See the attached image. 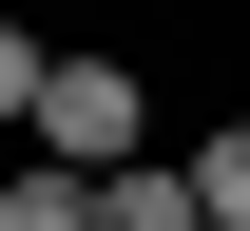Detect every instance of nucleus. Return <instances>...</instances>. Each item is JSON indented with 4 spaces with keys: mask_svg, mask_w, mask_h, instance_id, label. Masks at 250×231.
<instances>
[{
    "mask_svg": "<svg viewBox=\"0 0 250 231\" xmlns=\"http://www.w3.org/2000/svg\"><path fill=\"white\" fill-rule=\"evenodd\" d=\"M192 212H212V231H250V116H212V135H192Z\"/></svg>",
    "mask_w": 250,
    "mask_h": 231,
    "instance_id": "20e7f679",
    "label": "nucleus"
},
{
    "mask_svg": "<svg viewBox=\"0 0 250 231\" xmlns=\"http://www.w3.org/2000/svg\"><path fill=\"white\" fill-rule=\"evenodd\" d=\"M39 77H58V39H39V20H0V135H39Z\"/></svg>",
    "mask_w": 250,
    "mask_h": 231,
    "instance_id": "39448f33",
    "label": "nucleus"
},
{
    "mask_svg": "<svg viewBox=\"0 0 250 231\" xmlns=\"http://www.w3.org/2000/svg\"><path fill=\"white\" fill-rule=\"evenodd\" d=\"M39 154H58V173H135V154H154V58H135V39H58Z\"/></svg>",
    "mask_w": 250,
    "mask_h": 231,
    "instance_id": "f257e3e1",
    "label": "nucleus"
},
{
    "mask_svg": "<svg viewBox=\"0 0 250 231\" xmlns=\"http://www.w3.org/2000/svg\"><path fill=\"white\" fill-rule=\"evenodd\" d=\"M0 231H96V173H58V154L20 135V173H0Z\"/></svg>",
    "mask_w": 250,
    "mask_h": 231,
    "instance_id": "7ed1b4c3",
    "label": "nucleus"
},
{
    "mask_svg": "<svg viewBox=\"0 0 250 231\" xmlns=\"http://www.w3.org/2000/svg\"><path fill=\"white\" fill-rule=\"evenodd\" d=\"M96 231H212V212H192V154H135V173H96Z\"/></svg>",
    "mask_w": 250,
    "mask_h": 231,
    "instance_id": "f03ea898",
    "label": "nucleus"
}]
</instances>
